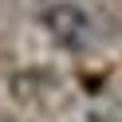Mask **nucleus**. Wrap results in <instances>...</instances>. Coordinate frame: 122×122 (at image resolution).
<instances>
[{
  "label": "nucleus",
  "instance_id": "obj_1",
  "mask_svg": "<svg viewBox=\"0 0 122 122\" xmlns=\"http://www.w3.org/2000/svg\"><path fill=\"white\" fill-rule=\"evenodd\" d=\"M43 24H47L51 40L63 43V47H83L91 36V20L79 4H55V8L43 12Z\"/></svg>",
  "mask_w": 122,
  "mask_h": 122
}]
</instances>
